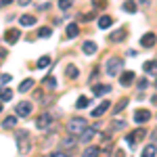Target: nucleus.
Wrapping results in <instances>:
<instances>
[{
  "label": "nucleus",
  "instance_id": "f257e3e1",
  "mask_svg": "<svg viewBox=\"0 0 157 157\" xmlns=\"http://www.w3.org/2000/svg\"><path fill=\"white\" fill-rule=\"evenodd\" d=\"M86 128H88V121H86L84 117H71V120L67 121V132L75 134V136H80Z\"/></svg>",
  "mask_w": 157,
  "mask_h": 157
},
{
  "label": "nucleus",
  "instance_id": "f03ea898",
  "mask_svg": "<svg viewBox=\"0 0 157 157\" xmlns=\"http://www.w3.org/2000/svg\"><path fill=\"white\" fill-rule=\"evenodd\" d=\"M17 143H19V153L23 155V153H27L29 151V134L25 132V130H19L17 132Z\"/></svg>",
  "mask_w": 157,
  "mask_h": 157
},
{
  "label": "nucleus",
  "instance_id": "7ed1b4c3",
  "mask_svg": "<svg viewBox=\"0 0 157 157\" xmlns=\"http://www.w3.org/2000/svg\"><path fill=\"white\" fill-rule=\"evenodd\" d=\"M121 67H124V61L121 59H109L107 61V65H105V69H107L109 75H117V73H121Z\"/></svg>",
  "mask_w": 157,
  "mask_h": 157
},
{
  "label": "nucleus",
  "instance_id": "20e7f679",
  "mask_svg": "<svg viewBox=\"0 0 157 157\" xmlns=\"http://www.w3.org/2000/svg\"><path fill=\"white\" fill-rule=\"evenodd\" d=\"M32 103L29 101H21V103H17V107H15V111H17V117H27L29 113H32Z\"/></svg>",
  "mask_w": 157,
  "mask_h": 157
},
{
  "label": "nucleus",
  "instance_id": "39448f33",
  "mask_svg": "<svg viewBox=\"0 0 157 157\" xmlns=\"http://www.w3.org/2000/svg\"><path fill=\"white\" fill-rule=\"evenodd\" d=\"M157 42V36L153 34V32H149V34H145V36L140 38V44H143V48H153Z\"/></svg>",
  "mask_w": 157,
  "mask_h": 157
},
{
  "label": "nucleus",
  "instance_id": "423d86ee",
  "mask_svg": "<svg viewBox=\"0 0 157 157\" xmlns=\"http://www.w3.org/2000/svg\"><path fill=\"white\" fill-rule=\"evenodd\" d=\"M19 38H21V32H19L17 27H13V29H6V32H4V40H6L9 44H15Z\"/></svg>",
  "mask_w": 157,
  "mask_h": 157
},
{
  "label": "nucleus",
  "instance_id": "0eeeda50",
  "mask_svg": "<svg viewBox=\"0 0 157 157\" xmlns=\"http://www.w3.org/2000/svg\"><path fill=\"white\" fill-rule=\"evenodd\" d=\"M151 120V113L147 111V109H138L136 113H134V121L136 124H145V121Z\"/></svg>",
  "mask_w": 157,
  "mask_h": 157
},
{
  "label": "nucleus",
  "instance_id": "6e6552de",
  "mask_svg": "<svg viewBox=\"0 0 157 157\" xmlns=\"http://www.w3.org/2000/svg\"><path fill=\"white\" fill-rule=\"evenodd\" d=\"M50 121H52V117H50L48 113H44V115H40V117H38L36 126H38V128H40V130H46V128H48V126H50Z\"/></svg>",
  "mask_w": 157,
  "mask_h": 157
},
{
  "label": "nucleus",
  "instance_id": "1a4fd4ad",
  "mask_svg": "<svg viewBox=\"0 0 157 157\" xmlns=\"http://www.w3.org/2000/svg\"><path fill=\"white\" fill-rule=\"evenodd\" d=\"M97 128H98V126H92V128H86L84 132L80 134V140H82V143H88V140H90V138H92V136L97 134Z\"/></svg>",
  "mask_w": 157,
  "mask_h": 157
},
{
  "label": "nucleus",
  "instance_id": "9d476101",
  "mask_svg": "<svg viewBox=\"0 0 157 157\" xmlns=\"http://www.w3.org/2000/svg\"><path fill=\"white\" fill-rule=\"evenodd\" d=\"M134 78H136L134 71H124V73H121V78H120V84L121 86H130L134 82Z\"/></svg>",
  "mask_w": 157,
  "mask_h": 157
},
{
  "label": "nucleus",
  "instance_id": "9b49d317",
  "mask_svg": "<svg viewBox=\"0 0 157 157\" xmlns=\"http://www.w3.org/2000/svg\"><path fill=\"white\" fill-rule=\"evenodd\" d=\"M73 147H75V134H71V136H67V138L61 140V149H73Z\"/></svg>",
  "mask_w": 157,
  "mask_h": 157
},
{
  "label": "nucleus",
  "instance_id": "f8f14e48",
  "mask_svg": "<svg viewBox=\"0 0 157 157\" xmlns=\"http://www.w3.org/2000/svg\"><path fill=\"white\" fill-rule=\"evenodd\" d=\"M124 38H126V29L120 27L117 32H113V34L109 36V40H111V42H120V40H124Z\"/></svg>",
  "mask_w": 157,
  "mask_h": 157
},
{
  "label": "nucleus",
  "instance_id": "ddd939ff",
  "mask_svg": "<svg viewBox=\"0 0 157 157\" xmlns=\"http://www.w3.org/2000/svg\"><path fill=\"white\" fill-rule=\"evenodd\" d=\"M107 109H109V101H103V103H101V105H98V107L92 111V115H94V117H101V115H103Z\"/></svg>",
  "mask_w": 157,
  "mask_h": 157
},
{
  "label": "nucleus",
  "instance_id": "4468645a",
  "mask_svg": "<svg viewBox=\"0 0 157 157\" xmlns=\"http://www.w3.org/2000/svg\"><path fill=\"white\" fill-rule=\"evenodd\" d=\"M143 67H145V73H153V75H157V61H147Z\"/></svg>",
  "mask_w": 157,
  "mask_h": 157
},
{
  "label": "nucleus",
  "instance_id": "2eb2a0df",
  "mask_svg": "<svg viewBox=\"0 0 157 157\" xmlns=\"http://www.w3.org/2000/svg\"><path fill=\"white\" fill-rule=\"evenodd\" d=\"M111 23H113V19H111L109 15H103V17L98 19V27H101V29H107V27H111Z\"/></svg>",
  "mask_w": 157,
  "mask_h": 157
},
{
  "label": "nucleus",
  "instance_id": "dca6fc26",
  "mask_svg": "<svg viewBox=\"0 0 157 157\" xmlns=\"http://www.w3.org/2000/svg\"><path fill=\"white\" fill-rule=\"evenodd\" d=\"M82 50H84V55H94L97 52V44L94 42H84L82 44Z\"/></svg>",
  "mask_w": 157,
  "mask_h": 157
},
{
  "label": "nucleus",
  "instance_id": "f3484780",
  "mask_svg": "<svg viewBox=\"0 0 157 157\" xmlns=\"http://www.w3.org/2000/svg\"><path fill=\"white\" fill-rule=\"evenodd\" d=\"M92 90H94V94H107V92H111V86L109 84H97Z\"/></svg>",
  "mask_w": 157,
  "mask_h": 157
},
{
  "label": "nucleus",
  "instance_id": "a211bd4d",
  "mask_svg": "<svg viewBox=\"0 0 157 157\" xmlns=\"http://www.w3.org/2000/svg\"><path fill=\"white\" fill-rule=\"evenodd\" d=\"M11 98H13L11 88H0V101H2V103H6V101H11Z\"/></svg>",
  "mask_w": 157,
  "mask_h": 157
},
{
  "label": "nucleus",
  "instance_id": "6ab92c4d",
  "mask_svg": "<svg viewBox=\"0 0 157 157\" xmlns=\"http://www.w3.org/2000/svg\"><path fill=\"white\" fill-rule=\"evenodd\" d=\"M19 23L23 25V27H27V25H36V17H32V15H23V17L19 19Z\"/></svg>",
  "mask_w": 157,
  "mask_h": 157
},
{
  "label": "nucleus",
  "instance_id": "aec40b11",
  "mask_svg": "<svg viewBox=\"0 0 157 157\" xmlns=\"http://www.w3.org/2000/svg\"><path fill=\"white\" fill-rule=\"evenodd\" d=\"M34 88V80L29 78V80H23L21 84H19V92H27V90H32Z\"/></svg>",
  "mask_w": 157,
  "mask_h": 157
},
{
  "label": "nucleus",
  "instance_id": "412c9836",
  "mask_svg": "<svg viewBox=\"0 0 157 157\" xmlns=\"http://www.w3.org/2000/svg\"><path fill=\"white\" fill-rule=\"evenodd\" d=\"M48 65H50V57H48V55L40 57V59H38V63H36L38 69H44V67H48Z\"/></svg>",
  "mask_w": 157,
  "mask_h": 157
},
{
  "label": "nucleus",
  "instance_id": "4be33fe9",
  "mask_svg": "<svg viewBox=\"0 0 157 157\" xmlns=\"http://www.w3.org/2000/svg\"><path fill=\"white\" fill-rule=\"evenodd\" d=\"M80 34V27H78V23H69L67 25V36L69 38H75Z\"/></svg>",
  "mask_w": 157,
  "mask_h": 157
},
{
  "label": "nucleus",
  "instance_id": "5701e85b",
  "mask_svg": "<svg viewBox=\"0 0 157 157\" xmlns=\"http://www.w3.org/2000/svg\"><path fill=\"white\" fill-rule=\"evenodd\" d=\"M98 153H101L98 147H88L84 153H82V157H98Z\"/></svg>",
  "mask_w": 157,
  "mask_h": 157
},
{
  "label": "nucleus",
  "instance_id": "b1692460",
  "mask_svg": "<svg viewBox=\"0 0 157 157\" xmlns=\"http://www.w3.org/2000/svg\"><path fill=\"white\" fill-rule=\"evenodd\" d=\"M155 153H157L155 145H147V147H145V151H143V155H140V157H155Z\"/></svg>",
  "mask_w": 157,
  "mask_h": 157
},
{
  "label": "nucleus",
  "instance_id": "393cba45",
  "mask_svg": "<svg viewBox=\"0 0 157 157\" xmlns=\"http://www.w3.org/2000/svg\"><path fill=\"white\" fill-rule=\"evenodd\" d=\"M15 126H17V115H11L2 121V128H15Z\"/></svg>",
  "mask_w": 157,
  "mask_h": 157
},
{
  "label": "nucleus",
  "instance_id": "a878e982",
  "mask_svg": "<svg viewBox=\"0 0 157 157\" xmlns=\"http://www.w3.org/2000/svg\"><path fill=\"white\" fill-rule=\"evenodd\" d=\"M124 11L126 13H136V2H134V0H126V2H124Z\"/></svg>",
  "mask_w": 157,
  "mask_h": 157
},
{
  "label": "nucleus",
  "instance_id": "bb28decb",
  "mask_svg": "<svg viewBox=\"0 0 157 157\" xmlns=\"http://www.w3.org/2000/svg\"><path fill=\"white\" fill-rule=\"evenodd\" d=\"M65 73H67V78H78V67L75 65H67V69H65Z\"/></svg>",
  "mask_w": 157,
  "mask_h": 157
},
{
  "label": "nucleus",
  "instance_id": "cd10ccee",
  "mask_svg": "<svg viewBox=\"0 0 157 157\" xmlns=\"http://www.w3.org/2000/svg\"><path fill=\"white\" fill-rule=\"evenodd\" d=\"M11 80H13V75H9V73H0V88H4Z\"/></svg>",
  "mask_w": 157,
  "mask_h": 157
},
{
  "label": "nucleus",
  "instance_id": "c85d7f7f",
  "mask_svg": "<svg viewBox=\"0 0 157 157\" xmlns=\"http://www.w3.org/2000/svg\"><path fill=\"white\" fill-rule=\"evenodd\" d=\"M73 0H59V9L61 11H67V9H71Z\"/></svg>",
  "mask_w": 157,
  "mask_h": 157
},
{
  "label": "nucleus",
  "instance_id": "c756f323",
  "mask_svg": "<svg viewBox=\"0 0 157 157\" xmlns=\"http://www.w3.org/2000/svg\"><path fill=\"white\" fill-rule=\"evenodd\" d=\"M50 34H52L50 27H40V29H38V36H40V38H48Z\"/></svg>",
  "mask_w": 157,
  "mask_h": 157
},
{
  "label": "nucleus",
  "instance_id": "7c9ffc66",
  "mask_svg": "<svg viewBox=\"0 0 157 157\" xmlns=\"http://www.w3.org/2000/svg\"><path fill=\"white\" fill-rule=\"evenodd\" d=\"M111 128H113V130H121V128H126V121H121V120L111 121Z\"/></svg>",
  "mask_w": 157,
  "mask_h": 157
},
{
  "label": "nucleus",
  "instance_id": "2f4dec72",
  "mask_svg": "<svg viewBox=\"0 0 157 157\" xmlns=\"http://www.w3.org/2000/svg\"><path fill=\"white\" fill-rule=\"evenodd\" d=\"M75 107H78V109L88 107V98H86V97H80V98H78V103H75Z\"/></svg>",
  "mask_w": 157,
  "mask_h": 157
},
{
  "label": "nucleus",
  "instance_id": "473e14b6",
  "mask_svg": "<svg viewBox=\"0 0 157 157\" xmlns=\"http://www.w3.org/2000/svg\"><path fill=\"white\" fill-rule=\"evenodd\" d=\"M126 105H128V101H126V98H121L120 103H117V105H115V109H113V113H120L121 109L126 107Z\"/></svg>",
  "mask_w": 157,
  "mask_h": 157
},
{
  "label": "nucleus",
  "instance_id": "72a5a7b5",
  "mask_svg": "<svg viewBox=\"0 0 157 157\" xmlns=\"http://www.w3.org/2000/svg\"><path fill=\"white\" fill-rule=\"evenodd\" d=\"M44 84L48 86V88H55V86H57V80H55V78H48V80L44 78Z\"/></svg>",
  "mask_w": 157,
  "mask_h": 157
},
{
  "label": "nucleus",
  "instance_id": "f704fd0d",
  "mask_svg": "<svg viewBox=\"0 0 157 157\" xmlns=\"http://www.w3.org/2000/svg\"><path fill=\"white\" fill-rule=\"evenodd\" d=\"M92 17H94V13H86L84 17H82V21H90V19H92Z\"/></svg>",
  "mask_w": 157,
  "mask_h": 157
},
{
  "label": "nucleus",
  "instance_id": "c9c22d12",
  "mask_svg": "<svg viewBox=\"0 0 157 157\" xmlns=\"http://www.w3.org/2000/svg\"><path fill=\"white\" fill-rule=\"evenodd\" d=\"M13 0H0V9H4V6H9Z\"/></svg>",
  "mask_w": 157,
  "mask_h": 157
},
{
  "label": "nucleus",
  "instance_id": "e433bc0d",
  "mask_svg": "<svg viewBox=\"0 0 157 157\" xmlns=\"http://www.w3.org/2000/svg\"><path fill=\"white\" fill-rule=\"evenodd\" d=\"M50 157H67V153H63V151H57V153H52Z\"/></svg>",
  "mask_w": 157,
  "mask_h": 157
},
{
  "label": "nucleus",
  "instance_id": "4c0bfd02",
  "mask_svg": "<svg viewBox=\"0 0 157 157\" xmlns=\"http://www.w3.org/2000/svg\"><path fill=\"white\" fill-rule=\"evenodd\" d=\"M138 88H147V80H140L138 82Z\"/></svg>",
  "mask_w": 157,
  "mask_h": 157
},
{
  "label": "nucleus",
  "instance_id": "58836bf2",
  "mask_svg": "<svg viewBox=\"0 0 157 157\" xmlns=\"http://www.w3.org/2000/svg\"><path fill=\"white\" fill-rule=\"evenodd\" d=\"M29 2H32V0H19V4H21V6H25V4H29Z\"/></svg>",
  "mask_w": 157,
  "mask_h": 157
},
{
  "label": "nucleus",
  "instance_id": "ea45409f",
  "mask_svg": "<svg viewBox=\"0 0 157 157\" xmlns=\"http://www.w3.org/2000/svg\"><path fill=\"white\" fill-rule=\"evenodd\" d=\"M98 157H109V155H107V153H103V155H101V153H98Z\"/></svg>",
  "mask_w": 157,
  "mask_h": 157
},
{
  "label": "nucleus",
  "instance_id": "a19ab883",
  "mask_svg": "<svg viewBox=\"0 0 157 157\" xmlns=\"http://www.w3.org/2000/svg\"><path fill=\"white\" fill-rule=\"evenodd\" d=\"M0 111H2V101H0Z\"/></svg>",
  "mask_w": 157,
  "mask_h": 157
},
{
  "label": "nucleus",
  "instance_id": "79ce46f5",
  "mask_svg": "<svg viewBox=\"0 0 157 157\" xmlns=\"http://www.w3.org/2000/svg\"><path fill=\"white\" fill-rule=\"evenodd\" d=\"M155 86H157V80H155Z\"/></svg>",
  "mask_w": 157,
  "mask_h": 157
}]
</instances>
